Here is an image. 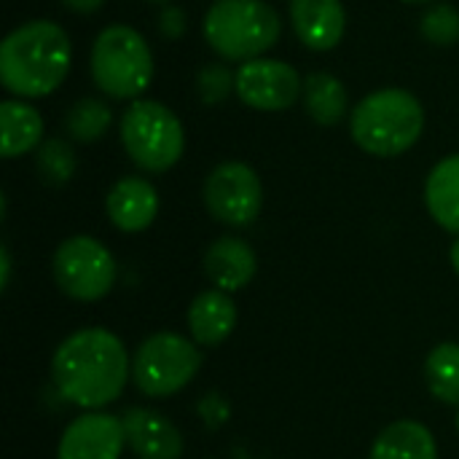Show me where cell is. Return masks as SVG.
Here are the masks:
<instances>
[{
	"instance_id": "9c48e42d",
	"label": "cell",
	"mask_w": 459,
	"mask_h": 459,
	"mask_svg": "<svg viewBox=\"0 0 459 459\" xmlns=\"http://www.w3.org/2000/svg\"><path fill=\"white\" fill-rule=\"evenodd\" d=\"M204 204L210 215L226 226H250L264 204V188L255 169L245 161L218 164L207 175Z\"/></svg>"
},
{
	"instance_id": "484cf974",
	"label": "cell",
	"mask_w": 459,
	"mask_h": 459,
	"mask_svg": "<svg viewBox=\"0 0 459 459\" xmlns=\"http://www.w3.org/2000/svg\"><path fill=\"white\" fill-rule=\"evenodd\" d=\"M161 32L169 38V40H178L183 32H186V13L180 11V8H164V13H161Z\"/></svg>"
},
{
	"instance_id": "ffe728a7",
	"label": "cell",
	"mask_w": 459,
	"mask_h": 459,
	"mask_svg": "<svg viewBox=\"0 0 459 459\" xmlns=\"http://www.w3.org/2000/svg\"><path fill=\"white\" fill-rule=\"evenodd\" d=\"M304 105L320 126H333L344 118L347 89L331 73H312L304 81Z\"/></svg>"
},
{
	"instance_id": "cb8c5ba5",
	"label": "cell",
	"mask_w": 459,
	"mask_h": 459,
	"mask_svg": "<svg viewBox=\"0 0 459 459\" xmlns=\"http://www.w3.org/2000/svg\"><path fill=\"white\" fill-rule=\"evenodd\" d=\"M422 35L436 46H455L459 40V11L455 5L438 3L422 16Z\"/></svg>"
},
{
	"instance_id": "4dcf8cb0",
	"label": "cell",
	"mask_w": 459,
	"mask_h": 459,
	"mask_svg": "<svg viewBox=\"0 0 459 459\" xmlns=\"http://www.w3.org/2000/svg\"><path fill=\"white\" fill-rule=\"evenodd\" d=\"M457 430H459V414H457Z\"/></svg>"
},
{
	"instance_id": "30bf717a",
	"label": "cell",
	"mask_w": 459,
	"mask_h": 459,
	"mask_svg": "<svg viewBox=\"0 0 459 459\" xmlns=\"http://www.w3.org/2000/svg\"><path fill=\"white\" fill-rule=\"evenodd\" d=\"M301 78L293 65L280 59H250L237 70V97L253 110H288L301 97Z\"/></svg>"
},
{
	"instance_id": "f546056e",
	"label": "cell",
	"mask_w": 459,
	"mask_h": 459,
	"mask_svg": "<svg viewBox=\"0 0 459 459\" xmlns=\"http://www.w3.org/2000/svg\"><path fill=\"white\" fill-rule=\"evenodd\" d=\"M406 3H430V0H406Z\"/></svg>"
},
{
	"instance_id": "44dd1931",
	"label": "cell",
	"mask_w": 459,
	"mask_h": 459,
	"mask_svg": "<svg viewBox=\"0 0 459 459\" xmlns=\"http://www.w3.org/2000/svg\"><path fill=\"white\" fill-rule=\"evenodd\" d=\"M425 379L430 393L449 406H459V344H438L425 363Z\"/></svg>"
},
{
	"instance_id": "4fadbf2b",
	"label": "cell",
	"mask_w": 459,
	"mask_h": 459,
	"mask_svg": "<svg viewBox=\"0 0 459 459\" xmlns=\"http://www.w3.org/2000/svg\"><path fill=\"white\" fill-rule=\"evenodd\" d=\"M290 22L307 48L328 51L344 38L347 13L342 0H290Z\"/></svg>"
},
{
	"instance_id": "ac0fdd59",
	"label": "cell",
	"mask_w": 459,
	"mask_h": 459,
	"mask_svg": "<svg viewBox=\"0 0 459 459\" xmlns=\"http://www.w3.org/2000/svg\"><path fill=\"white\" fill-rule=\"evenodd\" d=\"M425 204L441 229L459 234V153L433 167L425 183Z\"/></svg>"
},
{
	"instance_id": "6da1fadb",
	"label": "cell",
	"mask_w": 459,
	"mask_h": 459,
	"mask_svg": "<svg viewBox=\"0 0 459 459\" xmlns=\"http://www.w3.org/2000/svg\"><path fill=\"white\" fill-rule=\"evenodd\" d=\"M51 379L67 403L97 411L118 401L129 382L126 347L108 328H81L56 347Z\"/></svg>"
},
{
	"instance_id": "e0dca14e",
	"label": "cell",
	"mask_w": 459,
	"mask_h": 459,
	"mask_svg": "<svg viewBox=\"0 0 459 459\" xmlns=\"http://www.w3.org/2000/svg\"><path fill=\"white\" fill-rule=\"evenodd\" d=\"M368 459H438V446L422 422L401 420L377 436Z\"/></svg>"
},
{
	"instance_id": "d4e9b609",
	"label": "cell",
	"mask_w": 459,
	"mask_h": 459,
	"mask_svg": "<svg viewBox=\"0 0 459 459\" xmlns=\"http://www.w3.org/2000/svg\"><path fill=\"white\" fill-rule=\"evenodd\" d=\"M231 89H237V75L223 65H207L199 73V94L207 105H221Z\"/></svg>"
},
{
	"instance_id": "7402d4cb",
	"label": "cell",
	"mask_w": 459,
	"mask_h": 459,
	"mask_svg": "<svg viewBox=\"0 0 459 459\" xmlns=\"http://www.w3.org/2000/svg\"><path fill=\"white\" fill-rule=\"evenodd\" d=\"M108 126H110V108L102 100H94V97L78 100L65 116V129L78 143L100 140L108 132Z\"/></svg>"
},
{
	"instance_id": "9a60e30c",
	"label": "cell",
	"mask_w": 459,
	"mask_h": 459,
	"mask_svg": "<svg viewBox=\"0 0 459 459\" xmlns=\"http://www.w3.org/2000/svg\"><path fill=\"white\" fill-rule=\"evenodd\" d=\"M105 210H108L110 223L118 231L137 234V231H145L156 221L159 194L143 178H121L110 188V194L105 199Z\"/></svg>"
},
{
	"instance_id": "4316f807",
	"label": "cell",
	"mask_w": 459,
	"mask_h": 459,
	"mask_svg": "<svg viewBox=\"0 0 459 459\" xmlns=\"http://www.w3.org/2000/svg\"><path fill=\"white\" fill-rule=\"evenodd\" d=\"M62 3L75 13H94L97 8H102L105 0H62Z\"/></svg>"
},
{
	"instance_id": "5bb4252c",
	"label": "cell",
	"mask_w": 459,
	"mask_h": 459,
	"mask_svg": "<svg viewBox=\"0 0 459 459\" xmlns=\"http://www.w3.org/2000/svg\"><path fill=\"white\" fill-rule=\"evenodd\" d=\"M255 272H258V255L239 237H221L204 253V274L223 293L247 288Z\"/></svg>"
},
{
	"instance_id": "5b68a950",
	"label": "cell",
	"mask_w": 459,
	"mask_h": 459,
	"mask_svg": "<svg viewBox=\"0 0 459 459\" xmlns=\"http://www.w3.org/2000/svg\"><path fill=\"white\" fill-rule=\"evenodd\" d=\"M91 78L113 100L140 97L153 78L148 40L126 24L105 27L91 46Z\"/></svg>"
},
{
	"instance_id": "ba28073f",
	"label": "cell",
	"mask_w": 459,
	"mask_h": 459,
	"mask_svg": "<svg viewBox=\"0 0 459 459\" xmlns=\"http://www.w3.org/2000/svg\"><path fill=\"white\" fill-rule=\"evenodd\" d=\"M59 290L75 301H100L116 285V261L94 237L65 239L51 261Z\"/></svg>"
},
{
	"instance_id": "7c38bea8",
	"label": "cell",
	"mask_w": 459,
	"mask_h": 459,
	"mask_svg": "<svg viewBox=\"0 0 459 459\" xmlns=\"http://www.w3.org/2000/svg\"><path fill=\"white\" fill-rule=\"evenodd\" d=\"M129 449L140 459H180L183 436L159 411L132 406L121 414Z\"/></svg>"
},
{
	"instance_id": "7a4b0ae2",
	"label": "cell",
	"mask_w": 459,
	"mask_h": 459,
	"mask_svg": "<svg viewBox=\"0 0 459 459\" xmlns=\"http://www.w3.org/2000/svg\"><path fill=\"white\" fill-rule=\"evenodd\" d=\"M70 56V38L59 24L27 22L5 35L0 46V81L22 100L46 97L65 81Z\"/></svg>"
},
{
	"instance_id": "8fae6325",
	"label": "cell",
	"mask_w": 459,
	"mask_h": 459,
	"mask_svg": "<svg viewBox=\"0 0 459 459\" xmlns=\"http://www.w3.org/2000/svg\"><path fill=\"white\" fill-rule=\"evenodd\" d=\"M126 433L121 417L86 411L75 417L56 446V459H121Z\"/></svg>"
},
{
	"instance_id": "603a6c76",
	"label": "cell",
	"mask_w": 459,
	"mask_h": 459,
	"mask_svg": "<svg viewBox=\"0 0 459 459\" xmlns=\"http://www.w3.org/2000/svg\"><path fill=\"white\" fill-rule=\"evenodd\" d=\"M35 167H38L40 180L56 188V186H65L75 175L78 159H75V151L65 140L51 137V140L40 143V148L35 153Z\"/></svg>"
},
{
	"instance_id": "8992f818",
	"label": "cell",
	"mask_w": 459,
	"mask_h": 459,
	"mask_svg": "<svg viewBox=\"0 0 459 459\" xmlns=\"http://www.w3.org/2000/svg\"><path fill=\"white\" fill-rule=\"evenodd\" d=\"M121 143L145 172L172 169L186 148L180 118L156 100H137L121 116Z\"/></svg>"
},
{
	"instance_id": "83f0119b",
	"label": "cell",
	"mask_w": 459,
	"mask_h": 459,
	"mask_svg": "<svg viewBox=\"0 0 459 459\" xmlns=\"http://www.w3.org/2000/svg\"><path fill=\"white\" fill-rule=\"evenodd\" d=\"M0 258H3V290L8 288V280H11V258H8V250L3 247L0 250Z\"/></svg>"
},
{
	"instance_id": "f1b7e54d",
	"label": "cell",
	"mask_w": 459,
	"mask_h": 459,
	"mask_svg": "<svg viewBox=\"0 0 459 459\" xmlns=\"http://www.w3.org/2000/svg\"><path fill=\"white\" fill-rule=\"evenodd\" d=\"M449 258H452V266H455V272L459 274V239L452 245V253H449Z\"/></svg>"
},
{
	"instance_id": "3957f363",
	"label": "cell",
	"mask_w": 459,
	"mask_h": 459,
	"mask_svg": "<svg viewBox=\"0 0 459 459\" xmlns=\"http://www.w3.org/2000/svg\"><path fill=\"white\" fill-rule=\"evenodd\" d=\"M425 110L414 94L406 89H382L363 97L352 116V140L371 156H401L422 134Z\"/></svg>"
},
{
	"instance_id": "2e32d148",
	"label": "cell",
	"mask_w": 459,
	"mask_h": 459,
	"mask_svg": "<svg viewBox=\"0 0 459 459\" xmlns=\"http://www.w3.org/2000/svg\"><path fill=\"white\" fill-rule=\"evenodd\" d=\"M237 328V304L229 293L212 288L199 293L188 307V331L191 339L202 347L223 344Z\"/></svg>"
},
{
	"instance_id": "52a82bcc",
	"label": "cell",
	"mask_w": 459,
	"mask_h": 459,
	"mask_svg": "<svg viewBox=\"0 0 459 459\" xmlns=\"http://www.w3.org/2000/svg\"><path fill=\"white\" fill-rule=\"evenodd\" d=\"M202 368V352L194 339L172 331L148 336L132 360V379L148 398H169L194 382Z\"/></svg>"
},
{
	"instance_id": "d6986e66",
	"label": "cell",
	"mask_w": 459,
	"mask_h": 459,
	"mask_svg": "<svg viewBox=\"0 0 459 459\" xmlns=\"http://www.w3.org/2000/svg\"><path fill=\"white\" fill-rule=\"evenodd\" d=\"M0 129H3V143H0L3 159H16L32 148H40L43 116L38 113V108L22 100H5L0 105Z\"/></svg>"
},
{
	"instance_id": "277c9868",
	"label": "cell",
	"mask_w": 459,
	"mask_h": 459,
	"mask_svg": "<svg viewBox=\"0 0 459 459\" xmlns=\"http://www.w3.org/2000/svg\"><path fill=\"white\" fill-rule=\"evenodd\" d=\"M280 16L264 0H215L204 16L210 48L234 62L258 59L280 40Z\"/></svg>"
}]
</instances>
